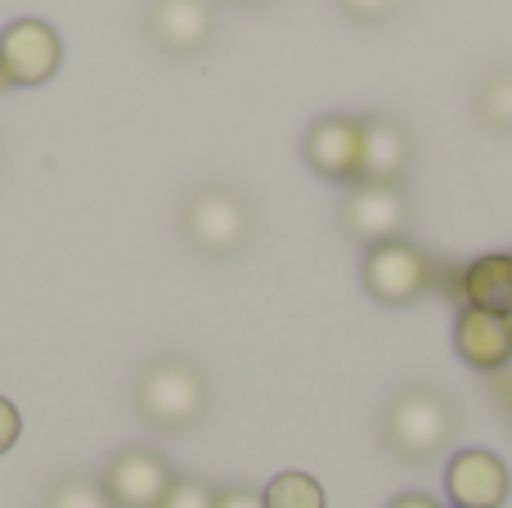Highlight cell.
Here are the masks:
<instances>
[{"label":"cell","instance_id":"cell-1","mask_svg":"<svg viewBox=\"0 0 512 508\" xmlns=\"http://www.w3.org/2000/svg\"><path fill=\"white\" fill-rule=\"evenodd\" d=\"M135 410L158 432H185L207 410V378L198 374L194 360L158 356L135 378Z\"/></svg>","mask_w":512,"mask_h":508},{"label":"cell","instance_id":"cell-2","mask_svg":"<svg viewBox=\"0 0 512 508\" xmlns=\"http://www.w3.org/2000/svg\"><path fill=\"white\" fill-rule=\"evenodd\" d=\"M180 234L203 257H234L252 239V207L225 185H203L180 207Z\"/></svg>","mask_w":512,"mask_h":508},{"label":"cell","instance_id":"cell-3","mask_svg":"<svg viewBox=\"0 0 512 508\" xmlns=\"http://www.w3.org/2000/svg\"><path fill=\"white\" fill-rule=\"evenodd\" d=\"M382 437L400 459H432L436 450H445V441L454 437V410L436 387H405L400 396H391L387 419H382Z\"/></svg>","mask_w":512,"mask_h":508},{"label":"cell","instance_id":"cell-4","mask_svg":"<svg viewBox=\"0 0 512 508\" xmlns=\"http://www.w3.org/2000/svg\"><path fill=\"white\" fill-rule=\"evenodd\" d=\"M176 486L171 464L149 446H126L113 455L104 473V495L113 508H162Z\"/></svg>","mask_w":512,"mask_h":508},{"label":"cell","instance_id":"cell-5","mask_svg":"<svg viewBox=\"0 0 512 508\" xmlns=\"http://www.w3.org/2000/svg\"><path fill=\"white\" fill-rule=\"evenodd\" d=\"M427 279H432V266L414 243L391 239L378 248H364V288H369L373 302L409 306L414 297H423Z\"/></svg>","mask_w":512,"mask_h":508},{"label":"cell","instance_id":"cell-6","mask_svg":"<svg viewBox=\"0 0 512 508\" xmlns=\"http://www.w3.org/2000/svg\"><path fill=\"white\" fill-rule=\"evenodd\" d=\"M59 32L41 18H18L0 32V77L9 86H41L59 72Z\"/></svg>","mask_w":512,"mask_h":508},{"label":"cell","instance_id":"cell-7","mask_svg":"<svg viewBox=\"0 0 512 508\" xmlns=\"http://www.w3.org/2000/svg\"><path fill=\"white\" fill-rule=\"evenodd\" d=\"M144 32L162 54H198L216 36L212 0H149L144 9Z\"/></svg>","mask_w":512,"mask_h":508},{"label":"cell","instance_id":"cell-8","mask_svg":"<svg viewBox=\"0 0 512 508\" xmlns=\"http://www.w3.org/2000/svg\"><path fill=\"white\" fill-rule=\"evenodd\" d=\"M409 225V198L396 185H355L342 203V230L364 248L400 239Z\"/></svg>","mask_w":512,"mask_h":508},{"label":"cell","instance_id":"cell-9","mask_svg":"<svg viewBox=\"0 0 512 508\" xmlns=\"http://www.w3.org/2000/svg\"><path fill=\"white\" fill-rule=\"evenodd\" d=\"M508 468L490 450H463L454 464L445 468V491L454 508H499L508 500Z\"/></svg>","mask_w":512,"mask_h":508},{"label":"cell","instance_id":"cell-10","mask_svg":"<svg viewBox=\"0 0 512 508\" xmlns=\"http://www.w3.org/2000/svg\"><path fill=\"white\" fill-rule=\"evenodd\" d=\"M414 144L396 117H369L360 122V180L355 185H396L409 171Z\"/></svg>","mask_w":512,"mask_h":508},{"label":"cell","instance_id":"cell-11","mask_svg":"<svg viewBox=\"0 0 512 508\" xmlns=\"http://www.w3.org/2000/svg\"><path fill=\"white\" fill-rule=\"evenodd\" d=\"M306 162L324 180H360V117H319L306 131Z\"/></svg>","mask_w":512,"mask_h":508},{"label":"cell","instance_id":"cell-12","mask_svg":"<svg viewBox=\"0 0 512 508\" xmlns=\"http://www.w3.org/2000/svg\"><path fill=\"white\" fill-rule=\"evenodd\" d=\"M454 351L463 365L472 369H504L512 360V320L508 315H490L477 306H463L459 324H454Z\"/></svg>","mask_w":512,"mask_h":508},{"label":"cell","instance_id":"cell-13","mask_svg":"<svg viewBox=\"0 0 512 508\" xmlns=\"http://www.w3.org/2000/svg\"><path fill=\"white\" fill-rule=\"evenodd\" d=\"M463 293H468V306H477V311L508 315L512 320V257L508 252L472 261L468 275H463Z\"/></svg>","mask_w":512,"mask_h":508},{"label":"cell","instance_id":"cell-14","mask_svg":"<svg viewBox=\"0 0 512 508\" xmlns=\"http://www.w3.org/2000/svg\"><path fill=\"white\" fill-rule=\"evenodd\" d=\"M472 113L486 131L512 135V68H495L472 95Z\"/></svg>","mask_w":512,"mask_h":508},{"label":"cell","instance_id":"cell-15","mask_svg":"<svg viewBox=\"0 0 512 508\" xmlns=\"http://www.w3.org/2000/svg\"><path fill=\"white\" fill-rule=\"evenodd\" d=\"M261 500H265V508H324V491H319V482L306 473H279L261 491Z\"/></svg>","mask_w":512,"mask_h":508},{"label":"cell","instance_id":"cell-16","mask_svg":"<svg viewBox=\"0 0 512 508\" xmlns=\"http://www.w3.org/2000/svg\"><path fill=\"white\" fill-rule=\"evenodd\" d=\"M45 508H108V495L104 486L86 482V477H68V482H59L50 491Z\"/></svg>","mask_w":512,"mask_h":508},{"label":"cell","instance_id":"cell-17","mask_svg":"<svg viewBox=\"0 0 512 508\" xmlns=\"http://www.w3.org/2000/svg\"><path fill=\"white\" fill-rule=\"evenodd\" d=\"M400 5H405V0H337V9H342L351 23H387L391 14H400Z\"/></svg>","mask_w":512,"mask_h":508},{"label":"cell","instance_id":"cell-18","mask_svg":"<svg viewBox=\"0 0 512 508\" xmlns=\"http://www.w3.org/2000/svg\"><path fill=\"white\" fill-rule=\"evenodd\" d=\"M162 508H216V491L194 482V477H185V482L176 477V486H171V495L162 500Z\"/></svg>","mask_w":512,"mask_h":508},{"label":"cell","instance_id":"cell-19","mask_svg":"<svg viewBox=\"0 0 512 508\" xmlns=\"http://www.w3.org/2000/svg\"><path fill=\"white\" fill-rule=\"evenodd\" d=\"M18 432H23V419H18V410L5 401V396H0V455H5V450L18 441Z\"/></svg>","mask_w":512,"mask_h":508},{"label":"cell","instance_id":"cell-20","mask_svg":"<svg viewBox=\"0 0 512 508\" xmlns=\"http://www.w3.org/2000/svg\"><path fill=\"white\" fill-rule=\"evenodd\" d=\"M216 508H265V500L248 486H230V491H216Z\"/></svg>","mask_w":512,"mask_h":508},{"label":"cell","instance_id":"cell-21","mask_svg":"<svg viewBox=\"0 0 512 508\" xmlns=\"http://www.w3.org/2000/svg\"><path fill=\"white\" fill-rule=\"evenodd\" d=\"M387 508H441V504L427 500V495H400V500H391Z\"/></svg>","mask_w":512,"mask_h":508},{"label":"cell","instance_id":"cell-22","mask_svg":"<svg viewBox=\"0 0 512 508\" xmlns=\"http://www.w3.org/2000/svg\"><path fill=\"white\" fill-rule=\"evenodd\" d=\"M239 5H252V9H265V5H274V0H239Z\"/></svg>","mask_w":512,"mask_h":508}]
</instances>
